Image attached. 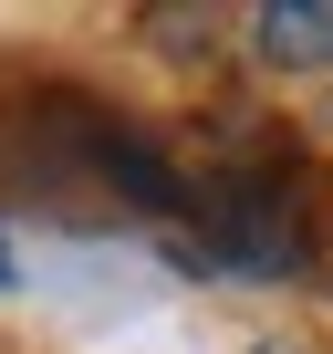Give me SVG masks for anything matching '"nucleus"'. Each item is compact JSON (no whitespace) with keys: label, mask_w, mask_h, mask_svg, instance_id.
I'll return each instance as SVG.
<instances>
[{"label":"nucleus","mask_w":333,"mask_h":354,"mask_svg":"<svg viewBox=\"0 0 333 354\" xmlns=\"http://www.w3.org/2000/svg\"><path fill=\"white\" fill-rule=\"evenodd\" d=\"M250 42H260V63H333V11L323 0H271V11L250 21Z\"/></svg>","instance_id":"f257e3e1"},{"label":"nucleus","mask_w":333,"mask_h":354,"mask_svg":"<svg viewBox=\"0 0 333 354\" xmlns=\"http://www.w3.org/2000/svg\"><path fill=\"white\" fill-rule=\"evenodd\" d=\"M0 281H11V250H0Z\"/></svg>","instance_id":"f03ea898"}]
</instances>
